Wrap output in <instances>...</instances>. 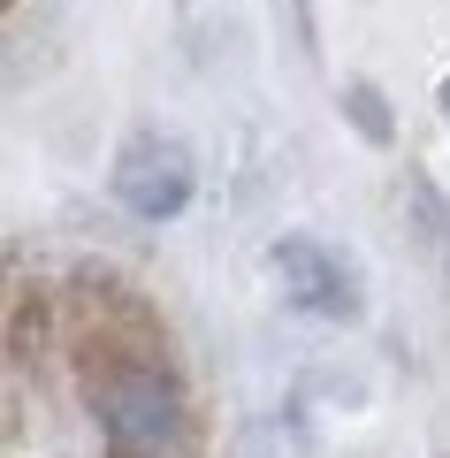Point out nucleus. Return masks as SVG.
<instances>
[{
  "mask_svg": "<svg viewBox=\"0 0 450 458\" xmlns=\"http://www.w3.org/2000/svg\"><path fill=\"white\" fill-rule=\"evenodd\" d=\"M92 405H99V428H107L115 458H168L183 436V405H176L161 367H115V375H99Z\"/></svg>",
  "mask_w": 450,
  "mask_h": 458,
  "instance_id": "nucleus-1",
  "label": "nucleus"
},
{
  "mask_svg": "<svg viewBox=\"0 0 450 458\" xmlns=\"http://www.w3.org/2000/svg\"><path fill=\"white\" fill-rule=\"evenodd\" d=\"M115 199L130 214H145V222L183 214V199H191V153L176 138H130L123 161H115Z\"/></svg>",
  "mask_w": 450,
  "mask_h": 458,
  "instance_id": "nucleus-2",
  "label": "nucleus"
},
{
  "mask_svg": "<svg viewBox=\"0 0 450 458\" xmlns=\"http://www.w3.org/2000/svg\"><path fill=\"white\" fill-rule=\"evenodd\" d=\"M275 267H283V291L298 298V306H313V313H352V276H344L313 237H290V245L275 252Z\"/></svg>",
  "mask_w": 450,
  "mask_h": 458,
  "instance_id": "nucleus-3",
  "label": "nucleus"
},
{
  "mask_svg": "<svg viewBox=\"0 0 450 458\" xmlns=\"http://www.w3.org/2000/svg\"><path fill=\"white\" fill-rule=\"evenodd\" d=\"M443 114H450V84H443Z\"/></svg>",
  "mask_w": 450,
  "mask_h": 458,
  "instance_id": "nucleus-4",
  "label": "nucleus"
}]
</instances>
